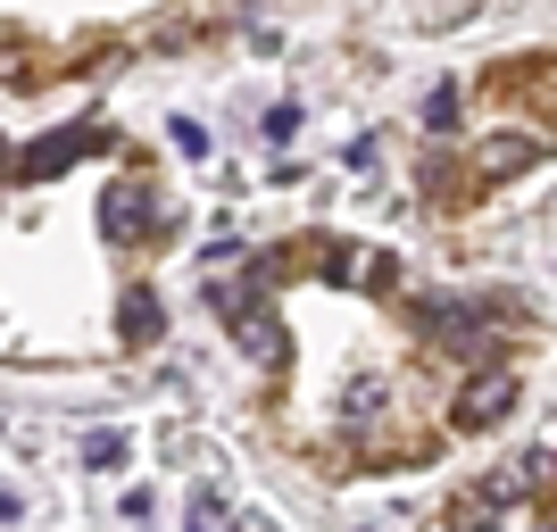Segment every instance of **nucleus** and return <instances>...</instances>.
<instances>
[{
  "label": "nucleus",
  "instance_id": "f257e3e1",
  "mask_svg": "<svg viewBox=\"0 0 557 532\" xmlns=\"http://www.w3.org/2000/svg\"><path fill=\"white\" fill-rule=\"evenodd\" d=\"M216 308H225V317H233V333H242V349H258L267 367H275V358H283V317H275V308H267V300H242L233 283H216Z\"/></svg>",
  "mask_w": 557,
  "mask_h": 532
},
{
  "label": "nucleus",
  "instance_id": "0eeeda50",
  "mask_svg": "<svg viewBox=\"0 0 557 532\" xmlns=\"http://www.w3.org/2000/svg\"><path fill=\"white\" fill-rule=\"evenodd\" d=\"M424 125H433V134H449V125H458V84H433V100H424Z\"/></svg>",
  "mask_w": 557,
  "mask_h": 532
},
{
  "label": "nucleus",
  "instance_id": "9d476101",
  "mask_svg": "<svg viewBox=\"0 0 557 532\" xmlns=\"http://www.w3.org/2000/svg\"><path fill=\"white\" fill-rule=\"evenodd\" d=\"M300 134V109H292V100H275V109H267V141H292Z\"/></svg>",
  "mask_w": 557,
  "mask_h": 532
},
{
  "label": "nucleus",
  "instance_id": "20e7f679",
  "mask_svg": "<svg viewBox=\"0 0 557 532\" xmlns=\"http://www.w3.org/2000/svg\"><path fill=\"white\" fill-rule=\"evenodd\" d=\"M533 159H541V134H499V141H483V150H474V175H466V184L491 191V184H508L516 166H533Z\"/></svg>",
  "mask_w": 557,
  "mask_h": 532
},
{
  "label": "nucleus",
  "instance_id": "423d86ee",
  "mask_svg": "<svg viewBox=\"0 0 557 532\" xmlns=\"http://www.w3.org/2000/svg\"><path fill=\"white\" fill-rule=\"evenodd\" d=\"M116 324H125V342H134V349H150V342H159V292H150V283H134Z\"/></svg>",
  "mask_w": 557,
  "mask_h": 532
},
{
  "label": "nucleus",
  "instance_id": "6e6552de",
  "mask_svg": "<svg viewBox=\"0 0 557 532\" xmlns=\"http://www.w3.org/2000/svg\"><path fill=\"white\" fill-rule=\"evenodd\" d=\"M84 466H100V474L125 466V433H92V441H84Z\"/></svg>",
  "mask_w": 557,
  "mask_h": 532
},
{
  "label": "nucleus",
  "instance_id": "1a4fd4ad",
  "mask_svg": "<svg viewBox=\"0 0 557 532\" xmlns=\"http://www.w3.org/2000/svg\"><path fill=\"white\" fill-rule=\"evenodd\" d=\"M175 150H184V159H209V125H191V116H175Z\"/></svg>",
  "mask_w": 557,
  "mask_h": 532
},
{
  "label": "nucleus",
  "instance_id": "f8f14e48",
  "mask_svg": "<svg viewBox=\"0 0 557 532\" xmlns=\"http://www.w3.org/2000/svg\"><path fill=\"white\" fill-rule=\"evenodd\" d=\"M25 508V499H17V491H9V483H0V524H9V516H17Z\"/></svg>",
  "mask_w": 557,
  "mask_h": 532
},
{
  "label": "nucleus",
  "instance_id": "ddd939ff",
  "mask_svg": "<svg viewBox=\"0 0 557 532\" xmlns=\"http://www.w3.org/2000/svg\"><path fill=\"white\" fill-rule=\"evenodd\" d=\"M541 532H557V524H541Z\"/></svg>",
  "mask_w": 557,
  "mask_h": 532
},
{
  "label": "nucleus",
  "instance_id": "7ed1b4c3",
  "mask_svg": "<svg viewBox=\"0 0 557 532\" xmlns=\"http://www.w3.org/2000/svg\"><path fill=\"white\" fill-rule=\"evenodd\" d=\"M100 141H109V134H100V125H67V134L34 141V150H25V159H17V175H25V184H42V175H67V166L84 159V150H100Z\"/></svg>",
  "mask_w": 557,
  "mask_h": 532
},
{
  "label": "nucleus",
  "instance_id": "39448f33",
  "mask_svg": "<svg viewBox=\"0 0 557 532\" xmlns=\"http://www.w3.org/2000/svg\"><path fill=\"white\" fill-rule=\"evenodd\" d=\"M508 399H516L508 374H474V383H466V399H458V424H466V433H491V424L508 417Z\"/></svg>",
  "mask_w": 557,
  "mask_h": 532
},
{
  "label": "nucleus",
  "instance_id": "9b49d317",
  "mask_svg": "<svg viewBox=\"0 0 557 532\" xmlns=\"http://www.w3.org/2000/svg\"><path fill=\"white\" fill-rule=\"evenodd\" d=\"M191 532H216V499H209V491H200V524H191Z\"/></svg>",
  "mask_w": 557,
  "mask_h": 532
},
{
  "label": "nucleus",
  "instance_id": "f03ea898",
  "mask_svg": "<svg viewBox=\"0 0 557 532\" xmlns=\"http://www.w3.org/2000/svg\"><path fill=\"white\" fill-rule=\"evenodd\" d=\"M159 225V191L141 184H109V200H100V233H109V242H141V233Z\"/></svg>",
  "mask_w": 557,
  "mask_h": 532
}]
</instances>
